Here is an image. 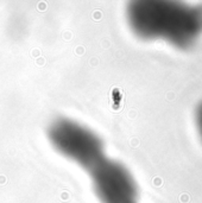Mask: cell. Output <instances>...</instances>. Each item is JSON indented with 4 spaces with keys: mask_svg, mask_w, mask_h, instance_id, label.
<instances>
[{
    "mask_svg": "<svg viewBox=\"0 0 202 203\" xmlns=\"http://www.w3.org/2000/svg\"><path fill=\"white\" fill-rule=\"evenodd\" d=\"M196 126L200 133V137L202 139V102L197 106V109H196Z\"/></svg>",
    "mask_w": 202,
    "mask_h": 203,
    "instance_id": "cell-4",
    "label": "cell"
},
{
    "mask_svg": "<svg viewBox=\"0 0 202 203\" xmlns=\"http://www.w3.org/2000/svg\"><path fill=\"white\" fill-rule=\"evenodd\" d=\"M88 173L101 203H138L136 182L120 163L103 157Z\"/></svg>",
    "mask_w": 202,
    "mask_h": 203,
    "instance_id": "cell-3",
    "label": "cell"
},
{
    "mask_svg": "<svg viewBox=\"0 0 202 203\" xmlns=\"http://www.w3.org/2000/svg\"><path fill=\"white\" fill-rule=\"evenodd\" d=\"M127 20L141 38L163 39L188 49L202 33V7L175 1H133L127 6Z\"/></svg>",
    "mask_w": 202,
    "mask_h": 203,
    "instance_id": "cell-1",
    "label": "cell"
},
{
    "mask_svg": "<svg viewBox=\"0 0 202 203\" xmlns=\"http://www.w3.org/2000/svg\"><path fill=\"white\" fill-rule=\"evenodd\" d=\"M48 134L57 151L87 171L106 157L100 138L75 121L68 119L56 120L49 127Z\"/></svg>",
    "mask_w": 202,
    "mask_h": 203,
    "instance_id": "cell-2",
    "label": "cell"
}]
</instances>
